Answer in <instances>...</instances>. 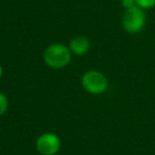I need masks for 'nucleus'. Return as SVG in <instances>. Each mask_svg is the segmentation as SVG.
Here are the masks:
<instances>
[{
    "label": "nucleus",
    "mask_w": 155,
    "mask_h": 155,
    "mask_svg": "<svg viewBox=\"0 0 155 155\" xmlns=\"http://www.w3.org/2000/svg\"><path fill=\"white\" fill-rule=\"evenodd\" d=\"M2 75H3V68L1 66V64H0V79L2 78Z\"/></svg>",
    "instance_id": "9"
},
{
    "label": "nucleus",
    "mask_w": 155,
    "mask_h": 155,
    "mask_svg": "<svg viewBox=\"0 0 155 155\" xmlns=\"http://www.w3.org/2000/svg\"><path fill=\"white\" fill-rule=\"evenodd\" d=\"M9 108V99L3 93H0V116L7 113Z\"/></svg>",
    "instance_id": "6"
},
{
    "label": "nucleus",
    "mask_w": 155,
    "mask_h": 155,
    "mask_svg": "<svg viewBox=\"0 0 155 155\" xmlns=\"http://www.w3.org/2000/svg\"><path fill=\"white\" fill-rule=\"evenodd\" d=\"M147 22L146 12L141 8L135 7L124 11L122 16V27L125 32L130 34L139 33L144 28Z\"/></svg>",
    "instance_id": "3"
},
{
    "label": "nucleus",
    "mask_w": 155,
    "mask_h": 155,
    "mask_svg": "<svg viewBox=\"0 0 155 155\" xmlns=\"http://www.w3.org/2000/svg\"><path fill=\"white\" fill-rule=\"evenodd\" d=\"M91 41L86 36H83V35L73 37L68 44L69 50L71 51L72 55L77 56H82L84 54H86L91 50Z\"/></svg>",
    "instance_id": "5"
},
{
    "label": "nucleus",
    "mask_w": 155,
    "mask_h": 155,
    "mask_svg": "<svg viewBox=\"0 0 155 155\" xmlns=\"http://www.w3.org/2000/svg\"><path fill=\"white\" fill-rule=\"evenodd\" d=\"M62 141L58 134L46 132L37 137L35 142L36 151L41 155H56L61 150Z\"/></svg>",
    "instance_id": "4"
},
{
    "label": "nucleus",
    "mask_w": 155,
    "mask_h": 155,
    "mask_svg": "<svg viewBox=\"0 0 155 155\" xmlns=\"http://www.w3.org/2000/svg\"><path fill=\"white\" fill-rule=\"evenodd\" d=\"M72 53L69 47L62 43H53L45 49L43 60L51 69H63L71 62Z\"/></svg>",
    "instance_id": "1"
},
{
    "label": "nucleus",
    "mask_w": 155,
    "mask_h": 155,
    "mask_svg": "<svg viewBox=\"0 0 155 155\" xmlns=\"http://www.w3.org/2000/svg\"><path fill=\"white\" fill-rule=\"evenodd\" d=\"M135 3L137 7L143 10L152 9L155 7V0H135Z\"/></svg>",
    "instance_id": "7"
},
{
    "label": "nucleus",
    "mask_w": 155,
    "mask_h": 155,
    "mask_svg": "<svg viewBox=\"0 0 155 155\" xmlns=\"http://www.w3.org/2000/svg\"><path fill=\"white\" fill-rule=\"evenodd\" d=\"M121 5H122V7L125 10H127L135 7L136 3H135V0H121Z\"/></svg>",
    "instance_id": "8"
},
{
    "label": "nucleus",
    "mask_w": 155,
    "mask_h": 155,
    "mask_svg": "<svg viewBox=\"0 0 155 155\" xmlns=\"http://www.w3.org/2000/svg\"><path fill=\"white\" fill-rule=\"evenodd\" d=\"M81 84L85 91L91 95H102L108 88L106 75L99 70H88L82 75Z\"/></svg>",
    "instance_id": "2"
}]
</instances>
